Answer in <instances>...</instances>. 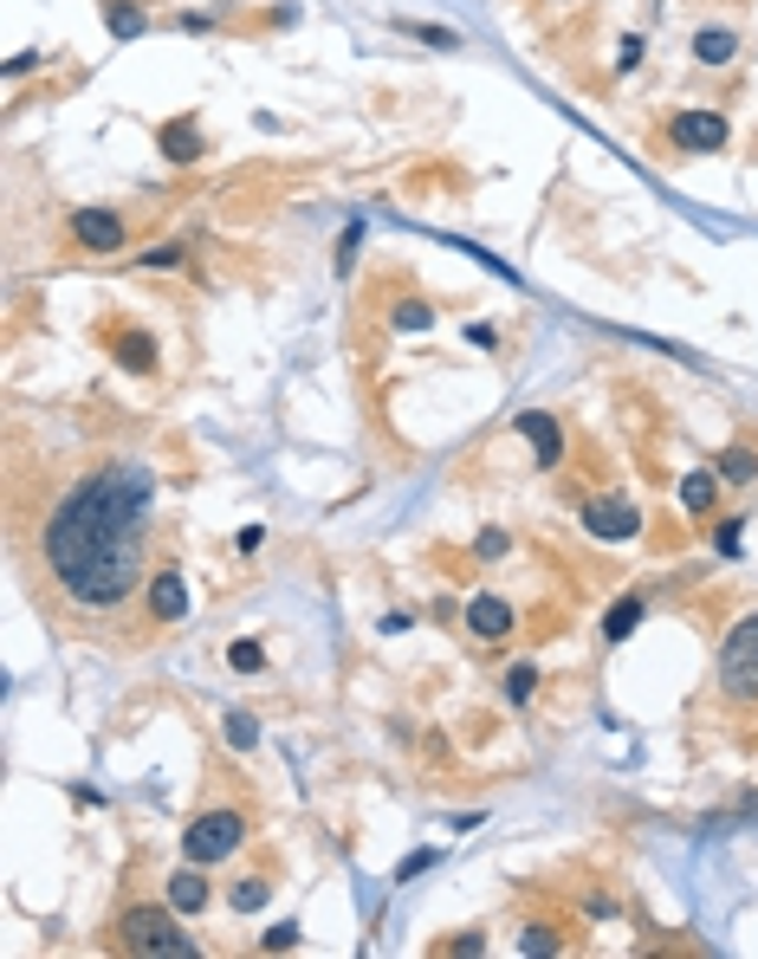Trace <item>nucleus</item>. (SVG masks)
Segmentation results:
<instances>
[{"instance_id": "f257e3e1", "label": "nucleus", "mask_w": 758, "mask_h": 959, "mask_svg": "<svg viewBox=\"0 0 758 959\" xmlns=\"http://www.w3.org/2000/svg\"><path fill=\"white\" fill-rule=\"evenodd\" d=\"M156 467L137 454H98L46 499L33 532L39 603L66 622L104 629L150 590Z\"/></svg>"}, {"instance_id": "f03ea898", "label": "nucleus", "mask_w": 758, "mask_h": 959, "mask_svg": "<svg viewBox=\"0 0 758 959\" xmlns=\"http://www.w3.org/2000/svg\"><path fill=\"white\" fill-rule=\"evenodd\" d=\"M111 947L117 953H156V959H189L195 940L182 933V921H176V908H123L111 921Z\"/></svg>"}, {"instance_id": "7ed1b4c3", "label": "nucleus", "mask_w": 758, "mask_h": 959, "mask_svg": "<svg viewBox=\"0 0 758 959\" xmlns=\"http://www.w3.org/2000/svg\"><path fill=\"white\" fill-rule=\"evenodd\" d=\"M714 688H720L726 707H758V610H746L720 642V661H714Z\"/></svg>"}, {"instance_id": "20e7f679", "label": "nucleus", "mask_w": 758, "mask_h": 959, "mask_svg": "<svg viewBox=\"0 0 758 959\" xmlns=\"http://www.w3.org/2000/svg\"><path fill=\"white\" fill-rule=\"evenodd\" d=\"M247 810H201L189 830H182V856L189 862H201V869H215V862H228L233 849L247 843Z\"/></svg>"}, {"instance_id": "39448f33", "label": "nucleus", "mask_w": 758, "mask_h": 959, "mask_svg": "<svg viewBox=\"0 0 758 959\" xmlns=\"http://www.w3.org/2000/svg\"><path fill=\"white\" fill-rule=\"evenodd\" d=\"M668 143L681 156H720L726 143H732V123H726L720 111H700V104H687V111L668 117Z\"/></svg>"}, {"instance_id": "423d86ee", "label": "nucleus", "mask_w": 758, "mask_h": 959, "mask_svg": "<svg viewBox=\"0 0 758 959\" xmlns=\"http://www.w3.org/2000/svg\"><path fill=\"white\" fill-rule=\"evenodd\" d=\"M98 344L111 350L117 370H130V377H150L156 370V338L143 331V324H104L98 331Z\"/></svg>"}, {"instance_id": "0eeeda50", "label": "nucleus", "mask_w": 758, "mask_h": 959, "mask_svg": "<svg viewBox=\"0 0 758 959\" xmlns=\"http://www.w3.org/2000/svg\"><path fill=\"white\" fill-rule=\"evenodd\" d=\"M72 247H84V253H117L123 247V214L117 208H72Z\"/></svg>"}, {"instance_id": "6e6552de", "label": "nucleus", "mask_w": 758, "mask_h": 959, "mask_svg": "<svg viewBox=\"0 0 758 959\" xmlns=\"http://www.w3.org/2000/svg\"><path fill=\"white\" fill-rule=\"evenodd\" d=\"M143 610H150V622H189V583H182L176 565H156V571H150Z\"/></svg>"}, {"instance_id": "1a4fd4ad", "label": "nucleus", "mask_w": 758, "mask_h": 959, "mask_svg": "<svg viewBox=\"0 0 758 959\" xmlns=\"http://www.w3.org/2000/svg\"><path fill=\"white\" fill-rule=\"evenodd\" d=\"M584 526H590V538L629 545V538L642 532V512H636L629 499H590V506H584Z\"/></svg>"}, {"instance_id": "9d476101", "label": "nucleus", "mask_w": 758, "mask_h": 959, "mask_svg": "<svg viewBox=\"0 0 758 959\" xmlns=\"http://www.w3.org/2000/svg\"><path fill=\"white\" fill-rule=\"evenodd\" d=\"M512 629H519V610H512L506 597L480 590V597L467 603V636H473V642H506Z\"/></svg>"}, {"instance_id": "9b49d317", "label": "nucleus", "mask_w": 758, "mask_h": 959, "mask_svg": "<svg viewBox=\"0 0 758 959\" xmlns=\"http://www.w3.org/2000/svg\"><path fill=\"white\" fill-rule=\"evenodd\" d=\"M208 901H215V882H208L201 862H189V869L169 876V908H176V915H208Z\"/></svg>"}, {"instance_id": "f8f14e48", "label": "nucleus", "mask_w": 758, "mask_h": 959, "mask_svg": "<svg viewBox=\"0 0 758 959\" xmlns=\"http://www.w3.org/2000/svg\"><path fill=\"white\" fill-rule=\"evenodd\" d=\"M512 428L538 448V467H558V454H565V428H558V416L531 409V416H512Z\"/></svg>"}, {"instance_id": "ddd939ff", "label": "nucleus", "mask_w": 758, "mask_h": 959, "mask_svg": "<svg viewBox=\"0 0 758 959\" xmlns=\"http://www.w3.org/2000/svg\"><path fill=\"white\" fill-rule=\"evenodd\" d=\"M156 150L169 156V162H195V156H201V123H195V117H169V123L156 130Z\"/></svg>"}, {"instance_id": "4468645a", "label": "nucleus", "mask_w": 758, "mask_h": 959, "mask_svg": "<svg viewBox=\"0 0 758 959\" xmlns=\"http://www.w3.org/2000/svg\"><path fill=\"white\" fill-rule=\"evenodd\" d=\"M714 473H720V487H752L758 480V448L752 441H732L720 461H714Z\"/></svg>"}, {"instance_id": "2eb2a0df", "label": "nucleus", "mask_w": 758, "mask_h": 959, "mask_svg": "<svg viewBox=\"0 0 758 959\" xmlns=\"http://www.w3.org/2000/svg\"><path fill=\"white\" fill-rule=\"evenodd\" d=\"M694 59H700V66H732V59H739V33H732V27H700V33H694Z\"/></svg>"}, {"instance_id": "dca6fc26", "label": "nucleus", "mask_w": 758, "mask_h": 959, "mask_svg": "<svg viewBox=\"0 0 758 959\" xmlns=\"http://www.w3.org/2000/svg\"><path fill=\"white\" fill-rule=\"evenodd\" d=\"M714 499H720V473H714V467H694V473L681 480V506L694 512V519H707Z\"/></svg>"}, {"instance_id": "f3484780", "label": "nucleus", "mask_w": 758, "mask_h": 959, "mask_svg": "<svg viewBox=\"0 0 758 959\" xmlns=\"http://www.w3.org/2000/svg\"><path fill=\"white\" fill-rule=\"evenodd\" d=\"M642 616H648L642 597H616V603L604 610V636H609V642H629V636L642 629Z\"/></svg>"}, {"instance_id": "a211bd4d", "label": "nucleus", "mask_w": 758, "mask_h": 959, "mask_svg": "<svg viewBox=\"0 0 758 959\" xmlns=\"http://www.w3.org/2000/svg\"><path fill=\"white\" fill-rule=\"evenodd\" d=\"M519 953H531V959H545V953H565V927H551V921H531L526 933H519Z\"/></svg>"}, {"instance_id": "6ab92c4d", "label": "nucleus", "mask_w": 758, "mask_h": 959, "mask_svg": "<svg viewBox=\"0 0 758 959\" xmlns=\"http://www.w3.org/2000/svg\"><path fill=\"white\" fill-rule=\"evenodd\" d=\"M143 27H150V13H143L137 0H111V33L117 39H137Z\"/></svg>"}, {"instance_id": "aec40b11", "label": "nucleus", "mask_w": 758, "mask_h": 959, "mask_svg": "<svg viewBox=\"0 0 758 959\" xmlns=\"http://www.w3.org/2000/svg\"><path fill=\"white\" fill-rule=\"evenodd\" d=\"M221 727H228L221 739H228L233 752H253V746H260V720H253V713H228Z\"/></svg>"}, {"instance_id": "412c9836", "label": "nucleus", "mask_w": 758, "mask_h": 959, "mask_svg": "<svg viewBox=\"0 0 758 959\" xmlns=\"http://www.w3.org/2000/svg\"><path fill=\"white\" fill-rule=\"evenodd\" d=\"M531 688H538V668H531V661H519V668H506V681H499V693H506L512 707H526V700H531Z\"/></svg>"}, {"instance_id": "4be33fe9", "label": "nucleus", "mask_w": 758, "mask_h": 959, "mask_svg": "<svg viewBox=\"0 0 758 959\" xmlns=\"http://www.w3.org/2000/svg\"><path fill=\"white\" fill-rule=\"evenodd\" d=\"M266 895H272V882L266 876H247V882H233V915H253V908H266Z\"/></svg>"}, {"instance_id": "5701e85b", "label": "nucleus", "mask_w": 758, "mask_h": 959, "mask_svg": "<svg viewBox=\"0 0 758 959\" xmlns=\"http://www.w3.org/2000/svg\"><path fill=\"white\" fill-rule=\"evenodd\" d=\"M428 324H435L428 299H396V331H428Z\"/></svg>"}, {"instance_id": "b1692460", "label": "nucleus", "mask_w": 758, "mask_h": 959, "mask_svg": "<svg viewBox=\"0 0 758 959\" xmlns=\"http://www.w3.org/2000/svg\"><path fill=\"white\" fill-rule=\"evenodd\" d=\"M228 668H233V675H266V649H260V642H247V636H240V642L228 649Z\"/></svg>"}, {"instance_id": "393cba45", "label": "nucleus", "mask_w": 758, "mask_h": 959, "mask_svg": "<svg viewBox=\"0 0 758 959\" xmlns=\"http://www.w3.org/2000/svg\"><path fill=\"white\" fill-rule=\"evenodd\" d=\"M402 33L421 39V46H441V52H460V33H448V27H421V20H402Z\"/></svg>"}, {"instance_id": "a878e982", "label": "nucleus", "mask_w": 758, "mask_h": 959, "mask_svg": "<svg viewBox=\"0 0 758 959\" xmlns=\"http://www.w3.org/2000/svg\"><path fill=\"white\" fill-rule=\"evenodd\" d=\"M137 267H150V272H176L182 267V247H143V260Z\"/></svg>"}, {"instance_id": "bb28decb", "label": "nucleus", "mask_w": 758, "mask_h": 959, "mask_svg": "<svg viewBox=\"0 0 758 959\" xmlns=\"http://www.w3.org/2000/svg\"><path fill=\"white\" fill-rule=\"evenodd\" d=\"M506 545H512V538H506V532L493 526V532H480V538H473V558H487V565H493V558H506Z\"/></svg>"}, {"instance_id": "cd10ccee", "label": "nucleus", "mask_w": 758, "mask_h": 959, "mask_svg": "<svg viewBox=\"0 0 758 959\" xmlns=\"http://www.w3.org/2000/svg\"><path fill=\"white\" fill-rule=\"evenodd\" d=\"M292 947H299V927L292 921H279L272 933H266V953H292Z\"/></svg>"}, {"instance_id": "c85d7f7f", "label": "nucleus", "mask_w": 758, "mask_h": 959, "mask_svg": "<svg viewBox=\"0 0 758 959\" xmlns=\"http://www.w3.org/2000/svg\"><path fill=\"white\" fill-rule=\"evenodd\" d=\"M636 66H642V33H629L622 52H616V72H636Z\"/></svg>"}, {"instance_id": "c756f323", "label": "nucleus", "mask_w": 758, "mask_h": 959, "mask_svg": "<svg viewBox=\"0 0 758 959\" xmlns=\"http://www.w3.org/2000/svg\"><path fill=\"white\" fill-rule=\"evenodd\" d=\"M357 247H363V228H343V240H338V272H350Z\"/></svg>"}, {"instance_id": "7c9ffc66", "label": "nucleus", "mask_w": 758, "mask_h": 959, "mask_svg": "<svg viewBox=\"0 0 758 959\" xmlns=\"http://www.w3.org/2000/svg\"><path fill=\"white\" fill-rule=\"evenodd\" d=\"M714 545H720L726 558H739V519H726L720 532H714Z\"/></svg>"}, {"instance_id": "2f4dec72", "label": "nucleus", "mask_w": 758, "mask_h": 959, "mask_svg": "<svg viewBox=\"0 0 758 959\" xmlns=\"http://www.w3.org/2000/svg\"><path fill=\"white\" fill-rule=\"evenodd\" d=\"M441 953H487V940H480V933H460V940H448Z\"/></svg>"}, {"instance_id": "473e14b6", "label": "nucleus", "mask_w": 758, "mask_h": 959, "mask_svg": "<svg viewBox=\"0 0 758 959\" xmlns=\"http://www.w3.org/2000/svg\"><path fill=\"white\" fill-rule=\"evenodd\" d=\"M39 59H46V52H13V59H7V78H20V72H33Z\"/></svg>"}, {"instance_id": "72a5a7b5", "label": "nucleus", "mask_w": 758, "mask_h": 959, "mask_svg": "<svg viewBox=\"0 0 758 959\" xmlns=\"http://www.w3.org/2000/svg\"><path fill=\"white\" fill-rule=\"evenodd\" d=\"M428 862H435V856H428V849H416V856H409V862H402V869H396V882H409V876H421V869H428Z\"/></svg>"}, {"instance_id": "f704fd0d", "label": "nucleus", "mask_w": 758, "mask_h": 959, "mask_svg": "<svg viewBox=\"0 0 758 959\" xmlns=\"http://www.w3.org/2000/svg\"><path fill=\"white\" fill-rule=\"evenodd\" d=\"M233 545H240V551H260V545H266V526H247V532L233 538Z\"/></svg>"}]
</instances>
